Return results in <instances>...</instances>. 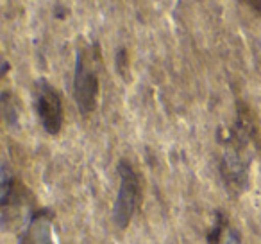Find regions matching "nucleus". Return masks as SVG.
<instances>
[{
  "label": "nucleus",
  "instance_id": "1",
  "mask_svg": "<svg viewBox=\"0 0 261 244\" xmlns=\"http://www.w3.org/2000/svg\"><path fill=\"white\" fill-rule=\"evenodd\" d=\"M97 49H81L75 59L73 74V97L83 115H90L97 108L98 99V70Z\"/></svg>",
  "mask_w": 261,
  "mask_h": 244
},
{
  "label": "nucleus",
  "instance_id": "2",
  "mask_svg": "<svg viewBox=\"0 0 261 244\" xmlns=\"http://www.w3.org/2000/svg\"><path fill=\"white\" fill-rule=\"evenodd\" d=\"M118 178L120 185L115 205H113V223L120 230H125L129 226L133 215H135L136 208H138L140 196H142V185H140V178L135 169H133V165L125 160H122L118 164Z\"/></svg>",
  "mask_w": 261,
  "mask_h": 244
},
{
  "label": "nucleus",
  "instance_id": "3",
  "mask_svg": "<svg viewBox=\"0 0 261 244\" xmlns=\"http://www.w3.org/2000/svg\"><path fill=\"white\" fill-rule=\"evenodd\" d=\"M36 112L48 135H58L61 131L63 102L56 88L47 81H40L36 86Z\"/></svg>",
  "mask_w": 261,
  "mask_h": 244
},
{
  "label": "nucleus",
  "instance_id": "4",
  "mask_svg": "<svg viewBox=\"0 0 261 244\" xmlns=\"http://www.w3.org/2000/svg\"><path fill=\"white\" fill-rule=\"evenodd\" d=\"M52 219H54V215L48 210L36 212L31 217L23 233L20 235L18 244H56Z\"/></svg>",
  "mask_w": 261,
  "mask_h": 244
},
{
  "label": "nucleus",
  "instance_id": "5",
  "mask_svg": "<svg viewBox=\"0 0 261 244\" xmlns=\"http://www.w3.org/2000/svg\"><path fill=\"white\" fill-rule=\"evenodd\" d=\"M210 244H242V242H240L238 233L229 226V223H225L222 217H218L217 226L213 228V233L210 237Z\"/></svg>",
  "mask_w": 261,
  "mask_h": 244
},
{
  "label": "nucleus",
  "instance_id": "6",
  "mask_svg": "<svg viewBox=\"0 0 261 244\" xmlns=\"http://www.w3.org/2000/svg\"><path fill=\"white\" fill-rule=\"evenodd\" d=\"M257 2H261V0H257Z\"/></svg>",
  "mask_w": 261,
  "mask_h": 244
}]
</instances>
